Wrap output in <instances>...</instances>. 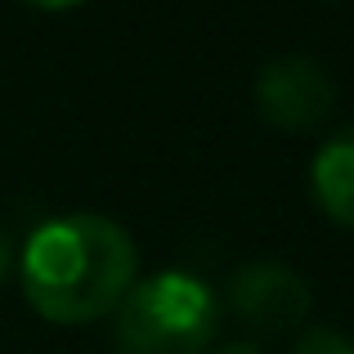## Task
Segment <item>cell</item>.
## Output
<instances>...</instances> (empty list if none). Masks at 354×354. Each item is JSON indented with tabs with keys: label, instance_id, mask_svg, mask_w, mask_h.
Returning <instances> with one entry per match:
<instances>
[{
	"label": "cell",
	"instance_id": "3",
	"mask_svg": "<svg viewBox=\"0 0 354 354\" xmlns=\"http://www.w3.org/2000/svg\"><path fill=\"white\" fill-rule=\"evenodd\" d=\"M225 305L251 332H296L310 319V283L283 260H251L225 287Z\"/></svg>",
	"mask_w": 354,
	"mask_h": 354
},
{
	"label": "cell",
	"instance_id": "9",
	"mask_svg": "<svg viewBox=\"0 0 354 354\" xmlns=\"http://www.w3.org/2000/svg\"><path fill=\"white\" fill-rule=\"evenodd\" d=\"M27 5H36V9H72V5H81V0H27Z\"/></svg>",
	"mask_w": 354,
	"mask_h": 354
},
{
	"label": "cell",
	"instance_id": "1",
	"mask_svg": "<svg viewBox=\"0 0 354 354\" xmlns=\"http://www.w3.org/2000/svg\"><path fill=\"white\" fill-rule=\"evenodd\" d=\"M23 296L45 323L81 328L113 314L139 274V247L108 216L45 220L18 256Z\"/></svg>",
	"mask_w": 354,
	"mask_h": 354
},
{
	"label": "cell",
	"instance_id": "5",
	"mask_svg": "<svg viewBox=\"0 0 354 354\" xmlns=\"http://www.w3.org/2000/svg\"><path fill=\"white\" fill-rule=\"evenodd\" d=\"M310 189L332 225L354 229V126H346L319 148L310 166Z\"/></svg>",
	"mask_w": 354,
	"mask_h": 354
},
{
	"label": "cell",
	"instance_id": "4",
	"mask_svg": "<svg viewBox=\"0 0 354 354\" xmlns=\"http://www.w3.org/2000/svg\"><path fill=\"white\" fill-rule=\"evenodd\" d=\"M332 104H337L332 77L323 72V63L301 59V54L265 63L256 77V108L278 130H296L301 135V130L323 126L332 117Z\"/></svg>",
	"mask_w": 354,
	"mask_h": 354
},
{
	"label": "cell",
	"instance_id": "8",
	"mask_svg": "<svg viewBox=\"0 0 354 354\" xmlns=\"http://www.w3.org/2000/svg\"><path fill=\"white\" fill-rule=\"evenodd\" d=\"M216 354H265V350H260L256 341H234V346H220Z\"/></svg>",
	"mask_w": 354,
	"mask_h": 354
},
{
	"label": "cell",
	"instance_id": "7",
	"mask_svg": "<svg viewBox=\"0 0 354 354\" xmlns=\"http://www.w3.org/2000/svg\"><path fill=\"white\" fill-rule=\"evenodd\" d=\"M9 265H14V247H9V238H5V229H0V283H5V274H9Z\"/></svg>",
	"mask_w": 354,
	"mask_h": 354
},
{
	"label": "cell",
	"instance_id": "6",
	"mask_svg": "<svg viewBox=\"0 0 354 354\" xmlns=\"http://www.w3.org/2000/svg\"><path fill=\"white\" fill-rule=\"evenodd\" d=\"M292 354H354V341L337 328H305Z\"/></svg>",
	"mask_w": 354,
	"mask_h": 354
},
{
	"label": "cell",
	"instance_id": "2",
	"mask_svg": "<svg viewBox=\"0 0 354 354\" xmlns=\"http://www.w3.org/2000/svg\"><path fill=\"white\" fill-rule=\"evenodd\" d=\"M113 314L117 354H207L220 332V296L184 269L135 283Z\"/></svg>",
	"mask_w": 354,
	"mask_h": 354
}]
</instances>
